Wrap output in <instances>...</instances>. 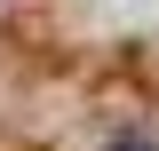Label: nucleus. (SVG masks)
<instances>
[{"mask_svg":"<svg viewBox=\"0 0 159 151\" xmlns=\"http://www.w3.org/2000/svg\"><path fill=\"white\" fill-rule=\"evenodd\" d=\"M111 151H151V143H135V135H127V143H111Z\"/></svg>","mask_w":159,"mask_h":151,"instance_id":"obj_1","label":"nucleus"}]
</instances>
